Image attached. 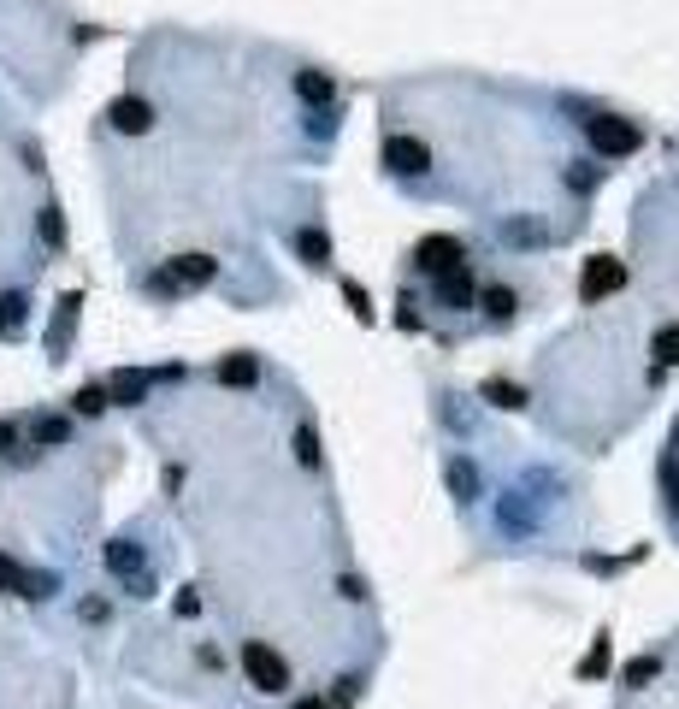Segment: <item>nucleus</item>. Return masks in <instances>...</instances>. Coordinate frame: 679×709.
<instances>
[{
  "mask_svg": "<svg viewBox=\"0 0 679 709\" xmlns=\"http://www.w3.org/2000/svg\"><path fill=\"white\" fill-rule=\"evenodd\" d=\"M254 379H260V361H254V355H231V361H219V385L248 390Z\"/></svg>",
  "mask_w": 679,
  "mask_h": 709,
  "instance_id": "9d476101",
  "label": "nucleus"
},
{
  "mask_svg": "<svg viewBox=\"0 0 679 709\" xmlns=\"http://www.w3.org/2000/svg\"><path fill=\"white\" fill-rule=\"evenodd\" d=\"M461 243L455 237H420V249H414V266H426V272H443V266H461Z\"/></svg>",
  "mask_w": 679,
  "mask_h": 709,
  "instance_id": "1a4fd4ad",
  "label": "nucleus"
},
{
  "mask_svg": "<svg viewBox=\"0 0 679 709\" xmlns=\"http://www.w3.org/2000/svg\"><path fill=\"white\" fill-rule=\"evenodd\" d=\"M107 119H113V130H124V136H142V130H154V107H148L142 95H119V101L107 107Z\"/></svg>",
  "mask_w": 679,
  "mask_h": 709,
  "instance_id": "0eeeda50",
  "label": "nucleus"
},
{
  "mask_svg": "<svg viewBox=\"0 0 679 709\" xmlns=\"http://www.w3.org/2000/svg\"><path fill=\"white\" fill-rule=\"evenodd\" d=\"M620 284H626V266L609 255H597V260H585V272H579V296L585 302H603V296H615Z\"/></svg>",
  "mask_w": 679,
  "mask_h": 709,
  "instance_id": "423d86ee",
  "label": "nucleus"
},
{
  "mask_svg": "<svg viewBox=\"0 0 679 709\" xmlns=\"http://www.w3.org/2000/svg\"><path fill=\"white\" fill-rule=\"evenodd\" d=\"M296 249H302V260H313V266H325V260H331V237H325V231H302V237H296Z\"/></svg>",
  "mask_w": 679,
  "mask_h": 709,
  "instance_id": "f8f14e48",
  "label": "nucleus"
},
{
  "mask_svg": "<svg viewBox=\"0 0 679 709\" xmlns=\"http://www.w3.org/2000/svg\"><path fill=\"white\" fill-rule=\"evenodd\" d=\"M18 580H24V568H18V562L0 550V591H18Z\"/></svg>",
  "mask_w": 679,
  "mask_h": 709,
  "instance_id": "a878e982",
  "label": "nucleus"
},
{
  "mask_svg": "<svg viewBox=\"0 0 679 709\" xmlns=\"http://www.w3.org/2000/svg\"><path fill=\"white\" fill-rule=\"evenodd\" d=\"M485 314H496V320H508V314H514V290H502V284H491V290H485Z\"/></svg>",
  "mask_w": 679,
  "mask_h": 709,
  "instance_id": "6ab92c4d",
  "label": "nucleus"
},
{
  "mask_svg": "<svg viewBox=\"0 0 679 709\" xmlns=\"http://www.w3.org/2000/svg\"><path fill=\"white\" fill-rule=\"evenodd\" d=\"M142 390H148V373H119L113 390H107V402H142Z\"/></svg>",
  "mask_w": 679,
  "mask_h": 709,
  "instance_id": "ddd939ff",
  "label": "nucleus"
},
{
  "mask_svg": "<svg viewBox=\"0 0 679 709\" xmlns=\"http://www.w3.org/2000/svg\"><path fill=\"white\" fill-rule=\"evenodd\" d=\"M432 278H437V302H443V308H467V302H473L467 260H461V266H443V272H432Z\"/></svg>",
  "mask_w": 679,
  "mask_h": 709,
  "instance_id": "6e6552de",
  "label": "nucleus"
},
{
  "mask_svg": "<svg viewBox=\"0 0 679 709\" xmlns=\"http://www.w3.org/2000/svg\"><path fill=\"white\" fill-rule=\"evenodd\" d=\"M18 450V426H12V420H0V455H12Z\"/></svg>",
  "mask_w": 679,
  "mask_h": 709,
  "instance_id": "c85d7f7f",
  "label": "nucleus"
},
{
  "mask_svg": "<svg viewBox=\"0 0 679 709\" xmlns=\"http://www.w3.org/2000/svg\"><path fill=\"white\" fill-rule=\"evenodd\" d=\"M101 408H107V390H101V385L77 390V414H101Z\"/></svg>",
  "mask_w": 679,
  "mask_h": 709,
  "instance_id": "412c9836",
  "label": "nucleus"
},
{
  "mask_svg": "<svg viewBox=\"0 0 679 709\" xmlns=\"http://www.w3.org/2000/svg\"><path fill=\"white\" fill-rule=\"evenodd\" d=\"M243 668H248V686H254V692H284V686H290V662L272 645H260V639L243 645Z\"/></svg>",
  "mask_w": 679,
  "mask_h": 709,
  "instance_id": "f257e3e1",
  "label": "nucleus"
},
{
  "mask_svg": "<svg viewBox=\"0 0 679 709\" xmlns=\"http://www.w3.org/2000/svg\"><path fill=\"white\" fill-rule=\"evenodd\" d=\"M296 95H302V101H331V77H325V71H302V77H296Z\"/></svg>",
  "mask_w": 679,
  "mask_h": 709,
  "instance_id": "2eb2a0df",
  "label": "nucleus"
},
{
  "mask_svg": "<svg viewBox=\"0 0 679 709\" xmlns=\"http://www.w3.org/2000/svg\"><path fill=\"white\" fill-rule=\"evenodd\" d=\"M361 698V680H337V692H331V709H349Z\"/></svg>",
  "mask_w": 679,
  "mask_h": 709,
  "instance_id": "393cba45",
  "label": "nucleus"
},
{
  "mask_svg": "<svg viewBox=\"0 0 679 709\" xmlns=\"http://www.w3.org/2000/svg\"><path fill=\"white\" fill-rule=\"evenodd\" d=\"M384 166L402 172V178H420V172H432V148L420 136H390L384 142Z\"/></svg>",
  "mask_w": 679,
  "mask_h": 709,
  "instance_id": "39448f33",
  "label": "nucleus"
},
{
  "mask_svg": "<svg viewBox=\"0 0 679 709\" xmlns=\"http://www.w3.org/2000/svg\"><path fill=\"white\" fill-rule=\"evenodd\" d=\"M213 272H219V260L213 255H178L160 278H154V290H189V284H213Z\"/></svg>",
  "mask_w": 679,
  "mask_h": 709,
  "instance_id": "20e7f679",
  "label": "nucleus"
},
{
  "mask_svg": "<svg viewBox=\"0 0 679 709\" xmlns=\"http://www.w3.org/2000/svg\"><path fill=\"white\" fill-rule=\"evenodd\" d=\"M449 485H455L461 497H473V485H479V479H473V467H467V461H455V467H449Z\"/></svg>",
  "mask_w": 679,
  "mask_h": 709,
  "instance_id": "5701e85b",
  "label": "nucleus"
},
{
  "mask_svg": "<svg viewBox=\"0 0 679 709\" xmlns=\"http://www.w3.org/2000/svg\"><path fill=\"white\" fill-rule=\"evenodd\" d=\"M644 680H656V662H650V656L626 662V686H644Z\"/></svg>",
  "mask_w": 679,
  "mask_h": 709,
  "instance_id": "b1692460",
  "label": "nucleus"
},
{
  "mask_svg": "<svg viewBox=\"0 0 679 709\" xmlns=\"http://www.w3.org/2000/svg\"><path fill=\"white\" fill-rule=\"evenodd\" d=\"M290 709H331V704H325V698H296Z\"/></svg>",
  "mask_w": 679,
  "mask_h": 709,
  "instance_id": "c756f323",
  "label": "nucleus"
},
{
  "mask_svg": "<svg viewBox=\"0 0 679 709\" xmlns=\"http://www.w3.org/2000/svg\"><path fill=\"white\" fill-rule=\"evenodd\" d=\"M18 320H24V296L12 290V296H0V331H12Z\"/></svg>",
  "mask_w": 679,
  "mask_h": 709,
  "instance_id": "4be33fe9",
  "label": "nucleus"
},
{
  "mask_svg": "<svg viewBox=\"0 0 679 709\" xmlns=\"http://www.w3.org/2000/svg\"><path fill=\"white\" fill-rule=\"evenodd\" d=\"M638 142H644V130L632 125V119H615V113H603V119H591V148L597 154H638Z\"/></svg>",
  "mask_w": 679,
  "mask_h": 709,
  "instance_id": "f03ea898",
  "label": "nucleus"
},
{
  "mask_svg": "<svg viewBox=\"0 0 679 709\" xmlns=\"http://www.w3.org/2000/svg\"><path fill=\"white\" fill-rule=\"evenodd\" d=\"M65 438H71V426H65L60 414H42V420H36V444H42V450H54Z\"/></svg>",
  "mask_w": 679,
  "mask_h": 709,
  "instance_id": "4468645a",
  "label": "nucleus"
},
{
  "mask_svg": "<svg viewBox=\"0 0 679 709\" xmlns=\"http://www.w3.org/2000/svg\"><path fill=\"white\" fill-rule=\"evenodd\" d=\"M107 568H113V574L136 591V597H148V591H154V580H148V562H142V550H136L130 538H113V544H107Z\"/></svg>",
  "mask_w": 679,
  "mask_h": 709,
  "instance_id": "7ed1b4c3",
  "label": "nucleus"
},
{
  "mask_svg": "<svg viewBox=\"0 0 679 709\" xmlns=\"http://www.w3.org/2000/svg\"><path fill=\"white\" fill-rule=\"evenodd\" d=\"M343 296H349V308H355L361 320H372V308H367V290H361V284H343Z\"/></svg>",
  "mask_w": 679,
  "mask_h": 709,
  "instance_id": "cd10ccee",
  "label": "nucleus"
},
{
  "mask_svg": "<svg viewBox=\"0 0 679 709\" xmlns=\"http://www.w3.org/2000/svg\"><path fill=\"white\" fill-rule=\"evenodd\" d=\"M71 320H77V296H65V302H60V320H54V331H48V343H54V349H65V337H71Z\"/></svg>",
  "mask_w": 679,
  "mask_h": 709,
  "instance_id": "f3484780",
  "label": "nucleus"
},
{
  "mask_svg": "<svg viewBox=\"0 0 679 709\" xmlns=\"http://www.w3.org/2000/svg\"><path fill=\"white\" fill-rule=\"evenodd\" d=\"M485 402H496V408H526V390L508 385V379H485Z\"/></svg>",
  "mask_w": 679,
  "mask_h": 709,
  "instance_id": "9b49d317",
  "label": "nucleus"
},
{
  "mask_svg": "<svg viewBox=\"0 0 679 709\" xmlns=\"http://www.w3.org/2000/svg\"><path fill=\"white\" fill-rule=\"evenodd\" d=\"M603 668H609V639H597V645H591V656L579 662V680H591V674H603Z\"/></svg>",
  "mask_w": 679,
  "mask_h": 709,
  "instance_id": "aec40b11",
  "label": "nucleus"
},
{
  "mask_svg": "<svg viewBox=\"0 0 679 709\" xmlns=\"http://www.w3.org/2000/svg\"><path fill=\"white\" fill-rule=\"evenodd\" d=\"M656 361H662V367H679V325H662V331H656Z\"/></svg>",
  "mask_w": 679,
  "mask_h": 709,
  "instance_id": "dca6fc26",
  "label": "nucleus"
},
{
  "mask_svg": "<svg viewBox=\"0 0 679 709\" xmlns=\"http://www.w3.org/2000/svg\"><path fill=\"white\" fill-rule=\"evenodd\" d=\"M42 243H48V249H60V243H65V219H60V207H42Z\"/></svg>",
  "mask_w": 679,
  "mask_h": 709,
  "instance_id": "a211bd4d",
  "label": "nucleus"
},
{
  "mask_svg": "<svg viewBox=\"0 0 679 709\" xmlns=\"http://www.w3.org/2000/svg\"><path fill=\"white\" fill-rule=\"evenodd\" d=\"M296 455H302V461H308V467H319V438H313L308 426H302V432H296Z\"/></svg>",
  "mask_w": 679,
  "mask_h": 709,
  "instance_id": "bb28decb",
  "label": "nucleus"
}]
</instances>
